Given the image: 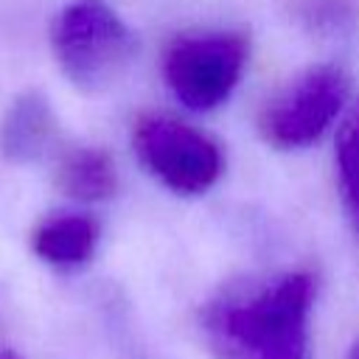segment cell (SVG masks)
Masks as SVG:
<instances>
[{
	"instance_id": "cell-1",
	"label": "cell",
	"mask_w": 359,
	"mask_h": 359,
	"mask_svg": "<svg viewBox=\"0 0 359 359\" xmlns=\"http://www.w3.org/2000/svg\"><path fill=\"white\" fill-rule=\"evenodd\" d=\"M317 280L286 269L222 289L202 309V334L216 359H311Z\"/></svg>"
},
{
	"instance_id": "cell-2",
	"label": "cell",
	"mask_w": 359,
	"mask_h": 359,
	"mask_svg": "<svg viewBox=\"0 0 359 359\" xmlns=\"http://www.w3.org/2000/svg\"><path fill=\"white\" fill-rule=\"evenodd\" d=\"M50 45L62 73L84 93L118 84L137 53L132 28L101 0L65 6L53 17Z\"/></svg>"
},
{
	"instance_id": "cell-3",
	"label": "cell",
	"mask_w": 359,
	"mask_h": 359,
	"mask_svg": "<svg viewBox=\"0 0 359 359\" xmlns=\"http://www.w3.org/2000/svg\"><path fill=\"white\" fill-rule=\"evenodd\" d=\"M247 36L230 28L191 31L163 53V79L171 95L194 112L222 107L238 87L247 65Z\"/></svg>"
},
{
	"instance_id": "cell-4",
	"label": "cell",
	"mask_w": 359,
	"mask_h": 359,
	"mask_svg": "<svg viewBox=\"0 0 359 359\" xmlns=\"http://www.w3.org/2000/svg\"><path fill=\"white\" fill-rule=\"evenodd\" d=\"M132 146L143 168L180 196L210 191L224 168L219 143L171 115H143L132 129Z\"/></svg>"
},
{
	"instance_id": "cell-5",
	"label": "cell",
	"mask_w": 359,
	"mask_h": 359,
	"mask_svg": "<svg viewBox=\"0 0 359 359\" xmlns=\"http://www.w3.org/2000/svg\"><path fill=\"white\" fill-rule=\"evenodd\" d=\"M345 101L348 79L339 67H309L261 109V135L275 149H306L334 126Z\"/></svg>"
},
{
	"instance_id": "cell-6",
	"label": "cell",
	"mask_w": 359,
	"mask_h": 359,
	"mask_svg": "<svg viewBox=\"0 0 359 359\" xmlns=\"http://www.w3.org/2000/svg\"><path fill=\"white\" fill-rule=\"evenodd\" d=\"M56 115L42 93L14 98L0 123V149L11 163H39L56 149Z\"/></svg>"
},
{
	"instance_id": "cell-7",
	"label": "cell",
	"mask_w": 359,
	"mask_h": 359,
	"mask_svg": "<svg viewBox=\"0 0 359 359\" xmlns=\"http://www.w3.org/2000/svg\"><path fill=\"white\" fill-rule=\"evenodd\" d=\"M101 227L90 213L62 210L42 219L34 230V252L56 269H81L98 250Z\"/></svg>"
},
{
	"instance_id": "cell-8",
	"label": "cell",
	"mask_w": 359,
	"mask_h": 359,
	"mask_svg": "<svg viewBox=\"0 0 359 359\" xmlns=\"http://www.w3.org/2000/svg\"><path fill=\"white\" fill-rule=\"evenodd\" d=\"M56 185L73 202H107L118 191V171L107 151L73 146L56 157Z\"/></svg>"
},
{
	"instance_id": "cell-9",
	"label": "cell",
	"mask_w": 359,
	"mask_h": 359,
	"mask_svg": "<svg viewBox=\"0 0 359 359\" xmlns=\"http://www.w3.org/2000/svg\"><path fill=\"white\" fill-rule=\"evenodd\" d=\"M337 182L348 222L359 236V112L337 140Z\"/></svg>"
},
{
	"instance_id": "cell-10",
	"label": "cell",
	"mask_w": 359,
	"mask_h": 359,
	"mask_svg": "<svg viewBox=\"0 0 359 359\" xmlns=\"http://www.w3.org/2000/svg\"><path fill=\"white\" fill-rule=\"evenodd\" d=\"M348 359H359V339L351 345V351H348Z\"/></svg>"
},
{
	"instance_id": "cell-11",
	"label": "cell",
	"mask_w": 359,
	"mask_h": 359,
	"mask_svg": "<svg viewBox=\"0 0 359 359\" xmlns=\"http://www.w3.org/2000/svg\"><path fill=\"white\" fill-rule=\"evenodd\" d=\"M0 359H22V356H20V353H14V351H3V353H0Z\"/></svg>"
}]
</instances>
